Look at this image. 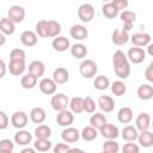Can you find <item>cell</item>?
Wrapping results in <instances>:
<instances>
[{
  "mask_svg": "<svg viewBox=\"0 0 153 153\" xmlns=\"http://www.w3.org/2000/svg\"><path fill=\"white\" fill-rule=\"evenodd\" d=\"M61 32V25L59 22L50 19H42L38 20L36 24V33L39 37H44V38H55L57 36H60Z\"/></svg>",
  "mask_w": 153,
  "mask_h": 153,
  "instance_id": "obj_1",
  "label": "cell"
},
{
  "mask_svg": "<svg viewBox=\"0 0 153 153\" xmlns=\"http://www.w3.org/2000/svg\"><path fill=\"white\" fill-rule=\"evenodd\" d=\"M112 66L115 74L120 79H127L130 74V62L122 50H116L112 55Z\"/></svg>",
  "mask_w": 153,
  "mask_h": 153,
  "instance_id": "obj_2",
  "label": "cell"
},
{
  "mask_svg": "<svg viewBox=\"0 0 153 153\" xmlns=\"http://www.w3.org/2000/svg\"><path fill=\"white\" fill-rule=\"evenodd\" d=\"M79 72L85 79H91V78L96 76V74L98 72V66L93 60L85 59L79 65Z\"/></svg>",
  "mask_w": 153,
  "mask_h": 153,
  "instance_id": "obj_3",
  "label": "cell"
},
{
  "mask_svg": "<svg viewBox=\"0 0 153 153\" xmlns=\"http://www.w3.org/2000/svg\"><path fill=\"white\" fill-rule=\"evenodd\" d=\"M51 108L60 112L63 110H67V106H69V99L65 93H55L50 99Z\"/></svg>",
  "mask_w": 153,
  "mask_h": 153,
  "instance_id": "obj_4",
  "label": "cell"
},
{
  "mask_svg": "<svg viewBox=\"0 0 153 153\" xmlns=\"http://www.w3.org/2000/svg\"><path fill=\"white\" fill-rule=\"evenodd\" d=\"M38 88L43 94L47 96H54L56 93V88H57V84L53 80V78H43L39 82H38Z\"/></svg>",
  "mask_w": 153,
  "mask_h": 153,
  "instance_id": "obj_5",
  "label": "cell"
},
{
  "mask_svg": "<svg viewBox=\"0 0 153 153\" xmlns=\"http://www.w3.org/2000/svg\"><path fill=\"white\" fill-rule=\"evenodd\" d=\"M78 17L82 23H90L94 17V8L91 4H82L78 8Z\"/></svg>",
  "mask_w": 153,
  "mask_h": 153,
  "instance_id": "obj_6",
  "label": "cell"
},
{
  "mask_svg": "<svg viewBox=\"0 0 153 153\" xmlns=\"http://www.w3.org/2000/svg\"><path fill=\"white\" fill-rule=\"evenodd\" d=\"M127 57L131 63L139 65V63L143 62V60L146 59V51L142 48L133 47V48H129V50L127 53Z\"/></svg>",
  "mask_w": 153,
  "mask_h": 153,
  "instance_id": "obj_7",
  "label": "cell"
},
{
  "mask_svg": "<svg viewBox=\"0 0 153 153\" xmlns=\"http://www.w3.org/2000/svg\"><path fill=\"white\" fill-rule=\"evenodd\" d=\"M29 122V116L24 111H16L11 116V124L17 129H24Z\"/></svg>",
  "mask_w": 153,
  "mask_h": 153,
  "instance_id": "obj_8",
  "label": "cell"
},
{
  "mask_svg": "<svg viewBox=\"0 0 153 153\" xmlns=\"http://www.w3.org/2000/svg\"><path fill=\"white\" fill-rule=\"evenodd\" d=\"M7 17L14 24H19L25 18V10L22 6H19V5H13V6L10 7V10L7 12Z\"/></svg>",
  "mask_w": 153,
  "mask_h": 153,
  "instance_id": "obj_9",
  "label": "cell"
},
{
  "mask_svg": "<svg viewBox=\"0 0 153 153\" xmlns=\"http://www.w3.org/2000/svg\"><path fill=\"white\" fill-rule=\"evenodd\" d=\"M151 35L149 33H146V32H136L134 35L130 36V41L133 43L134 47H139V48H142V47H148L151 44Z\"/></svg>",
  "mask_w": 153,
  "mask_h": 153,
  "instance_id": "obj_10",
  "label": "cell"
},
{
  "mask_svg": "<svg viewBox=\"0 0 153 153\" xmlns=\"http://www.w3.org/2000/svg\"><path fill=\"white\" fill-rule=\"evenodd\" d=\"M80 131L74 127H67L61 133V137L66 143H74L80 139Z\"/></svg>",
  "mask_w": 153,
  "mask_h": 153,
  "instance_id": "obj_11",
  "label": "cell"
},
{
  "mask_svg": "<svg viewBox=\"0 0 153 153\" xmlns=\"http://www.w3.org/2000/svg\"><path fill=\"white\" fill-rule=\"evenodd\" d=\"M100 135L105 139V140H116L120 136V130L118 127L112 124V123H106L100 130H99Z\"/></svg>",
  "mask_w": 153,
  "mask_h": 153,
  "instance_id": "obj_12",
  "label": "cell"
},
{
  "mask_svg": "<svg viewBox=\"0 0 153 153\" xmlns=\"http://www.w3.org/2000/svg\"><path fill=\"white\" fill-rule=\"evenodd\" d=\"M69 35L75 41H82V39H86L87 38L88 30L86 29V26H84L81 24H74L69 29Z\"/></svg>",
  "mask_w": 153,
  "mask_h": 153,
  "instance_id": "obj_13",
  "label": "cell"
},
{
  "mask_svg": "<svg viewBox=\"0 0 153 153\" xmlns=\"http://www.w3.org/2000/svg\"><path fill=\"white\" fill-rule=\"evenodd\" d=\"M129 39H130V36H129L128 31H126L123 29H115L111 33V41L116 45H123Z\"/></svg>",
  "mask_w": 153,
  "mask_h": 153,
  "instance_id": "obj_14",
  "label": "cell"
},
{
  "mask_svg": "<svg viewBox=\"0 0 153 153\" xmlns=\"http://www.w3.org/2000/svg\"><path fill=\"white\" fill-rule=\"evenodd\" d=\"M56 122L61 127H71V124L74 122V114L71 110H63L60 111L56 116Z\"/></svg>",
  "mask_w": 153,
  "mask_h": 153,
  "instance_id": "obj_15",
  "label": "cell"
},
{
  "mask_svg": "<svg viewBox=\"0 0 153 153\" xmlns=\"http://www.w3.org/2000/svg\"><path fill=\"white\" fill-rule=\"evenodd\" d=\"M98 106L102 110V112L109 114V112H111L115 109V100L112 99V97L106 96V94L99 96V98H98Z\"/></svg>",
  "mask_w": 153,
  "mask_h": 153,
  "instance_id": "obj_16",
  "label": "cell"
},
{
  "mask_svg": "<svg viewBox=\"0 0 153 153\" xmlns=\"http://www.w3.org/2000/svg\"><path fill=\"white\" fill-rule=\"evenodd\" d=\"M13 141L17 143V145H20V146H26L29 145L31 141H32V134L26 130V129H19L14 136H13Z\"/></svg>",
  "mask_w": 153,
  "mask_h": 153,
  "instance_id": "obj_17",
  "label": "cell"
},
{
  "mask_svg": "<svg viewBox=\"0 0 153 153\" xmlns=\"http://www.w3.org/2000/svg\"><path fill=\"white\" fill-rule=\"evenodd\" d=\"M120 17H121V20L123 22V27H122V29L126 30V31L131 30L133 24H134V22L136 20V14H135L133 11L124 10V11H122V13L120 14Z\"/></svg>",
  "mask_w": 153,
  "mask_h": 153,
  "instance_id": "obj_18",
  "label": "cell"
},
{
  "mask_svg": "<svg viewBox=\"0 0 153 153\" xmlns=\"http://www.w3.org/2000/svg\"><path fill=\"white\" fill-rule=\"evenodd\" d=\"M37 39H38V35L36 33V31L25 30L20 35V42L25 47H33V45H36L37 44Z\"/></svg>",
  "mask_w": 153,
  "mask_h": 153,
  "instance_id": "obj_19",
  "label": "cell"
},
{
  "mask_svg": "<svg viewBox=\"0 0 153 153\" xmlns=\"http://www.w3.org/2000/svg\"><path fill=\"white\" fill-rule=\"evenodd\" d=\"M151 116L147 112H141L137 115L136 120H135V127L137 130L143 131V130H148L151 127Z\"/></svg>",
  "mask_w": 153,
  "mask_h": 153,
  "instance_id": "obj_20",
  "label": "cell"
},
{
  "mask_svg": "<svg viewBox=\"0 0 153 153\" xmlns=\"http://www.w3.org/2000/svg\"><path fill=\"white\" fill-rule=\"evenodd\" d=\"M51 45H53L54 50L60 51V53H63L67 49H71L69 39L67 37H65V36H57V37H55L53 39V42H51Z\"/></svg>",
  "mask_w": 153,
  "mask_h": 153,
  "instance_id": "obj_21",
  "label": "cell"
},
{
  "mask_svg": "<svg viewBox=\"0 0 153 153\" xmlns=\"http://www.w3.org/2000/svg\"><path fill=\"white\" fill-rule=\"evenodd\" d=\"M53 80L57 85L66 84L69 80V72L66 68H63V67H57L53 72Z\"/></svg>",
  "mask_w": 153,
  "mask_h": 153,
  "instance_id": "obj_22",
  "label": "cell"
},
{
  "mask_svg": "<svg viewBox=\"0 0 153 153\" xmlns=\"http://www.w3.org/2000/svg\"><path fill=\"white\" fill-rule=\"evenodd\" d=\"M30 120L35 123V124H42L44 121H45V118H47V112H45V110L43 109V108H41V106H36V108H33V109H31V111H30Z\"/></svg>",
  "mask_w": 153,
  "mask_h": 153,
  "instance_id": "obj_23",
  "label": "cell"
},
{
  "mask_svg": "<svg viewBox=\"0 0 153 153\" xmlns=\"http://www.w3.org/2000/svg\"><path fill=\"white\" fill-rule=\"evenodd\" d=\"M136 94L141 100H149L153 98V86L151 84H141L136 90Z\"/></svg>",
  "mask_w": 153,
  "mask_h": 153,
  "instance_id": "obj_24",
  "label": "cell"
},
{
  "mask_svg": "<svg viewBox=\"0 0 153 153\" xmlns=\"http://www.w3.org/2000/svg\"><path fill=\"white\" fill-rule=\"evenodd\" d=\"M121 135H122V139L124 141H127V142H134L139 137V131H137L136 127H134V126H126L122 129Z\"/></svg>",
  "mask_w": 153,
  "mask_h": 153,
  "instance_id": "obj_25",
  "label": "cell"
},
{
  "mask_svg": "<svg viewBox=\"0 0 153 153\" xmlns=\"http://www.w3.org/2000/svg\"><path fill=\"white\" fill-rule=\"evenodd\" d=\"M27 68H29V73L32 74V75H35V76H37V78L43 76L44 75V72H45V66L39 60H35V61L30 62V65H29Z\"/></svg>",
  "mask_w": 153,
  "mask_h": 153,
  "instance_id": "obj_26",
  "label": "cell"
},
{
  "mask_svg": "<svg viewBox=\"0 0 153 153\" xmlns=\"http://www.w3.org/2000/svg\"><path fill=\"white\" fill-rule=\"evenodd\" d=\"M106 117L103 112H94L90 117V126L96 128L97 130H100L105 124H106Z\"/></svg>",
  "mask_w": 153,
  "mask_h": 153,
  "instance_id": "obj_27",
  "label": "cell"
},
{
  "mask_svg": "<svg viewBox=\"0 0 153 153\" xmlns=\"http://www.w3.org/2000/svg\"><path fill=\"white\" fill-rule=\"evenodd\" d=\"M137 141L140 143V146L145 147V148H149L153 146V133L149 130H143L139 133V137Z\"/></svg>",
  "mask_w": 153,
  "mask_h": 153,
  "instance_id": "obj_28",
  "label": "cell"
},
{
  "mask_svg": "<svg viewBox=\"0 0 153 153\" xmlns=\"http://www.w3.org/2000/svg\"><path fill=\"white\" fill-rule=\"evenodd\" d=\"M26 66H25V61H10L8 63V71L12 75L19 76L24 73Z\"/></svg>",
  "mask_w": 153,
  "mask_h": 153,
  "instance_id": "obj_29",
  "label": "cell"
},
{
  "mask_svg": "<svg viewBox=\"0 0 153 153\" xmlns=\"http://www.w3.org/2000/svg\"><path fill=\"white\" fill-rule=\"evenodd\" d=\"M133 110L130 109V108H128V106H123V108H121L120 110H118V112H117V118H118V121L121 122V123H123V124H128V123H130L131 122V120H133Z\"/></svg>",
  "mask_w": 153,
  "mask_h": 153,
  "instance_id": "obj_30",
  "label": "cell"
},
{
  "mask_svg": "<svg viewBox=\"0 0 153 153\" xmlns=\"http://www.w3.org/2000/svg\"><path fill=\"white\" fill-rule=\"evenodd\" d=\"M69 50H71L72 56L75 57V59H79V60L86 57V55H87V48L82 43H75V44H73Z\"/></svg>",
  "mask_w": 153,
  "mask_h": 153,
  "instance_id": "obj_31",
  "label": "cell"
},
{
  "mask_svg": "<svg viewBox=\"0 0 153 153\" xmlns=\"http://www.w3.org/2000/svg\"><path fill=\"white\" fill-rule=\"evenodd\" d=\"M37 81H38V78L37 76H35V75H32L30 73H26V74H24L22 76L20 85L25 90H31V88H33L37 85Z\"/></svg>",
  "mask_w": 153,
  "mask_h": 153,
  "instance_id": "obj_32",
  "label": "cell"
},
{
  "mask_svg": "<svg viewBox=\"0 0 153 153\" xmlns=\"http://www.w3.org/2000/svg\"><path fill=\"white\" fill-rule=\"evenodd\" d=\"M69 109L75 115H79V114L84 112V98H81V97H73L69 100Z\"/></svg>",
  "mask_w": 153,
  "mask_h": 153,
  "instance_id": "obj_33",
  "label": "cell"
},
{
  "mask_svg": "<svg viewBox=\"0 0 153 153\" xmlns=\"http://www.w3.org/2000/svg\"><path fill=\"white\" fill-rule=\"evenodd\" d=\"M0 30H1V33L4 35H12L16 30L14 23L8 17H4L0 20Z\"/></svg>",
  "mask_w": 153,
  "mask_h": 153,
  "instance_id": "obj_34",
  "label": "cell"
},
{
  "mask_svg": "<svg viewBox=\"0 0 153 153\" xmlns=\"http://www.w3.org/2000/svg\"><path fill=\"white\" fill-rule=\"evenodd\" d=\"M118 10L115 7V5L112 2H106L102 6V13L105 18L108 19H114L117 14H118Z\"/></svg>",
  "mask_w": 153,
  "mask_h": 153,
  "instance_id": "obj_35",
  "label": "cell"
},
{
  "mask_svg": "<svg viewBox=\"0 0 153 153\" xmlns=\"http://www.w3.org/2000/svg\"><path fill=\"white\" fill-rule=\"evenodd\" d=\"M110 85H111V82H110L109 78L105 76V75H98L93 80L94 88L96 90H99V91H105L108 87H110Z\"/></svg>",
  "mask_w": 153,
  "mask_h": 153,
  "instance_id": "obj_36",
  "label": "cell"
},
{
  "mask_svg": "<svg viewBox=\"0 0 153 153\" xmlns=\"http://www.w3.org/2000/svg\"><path fill=\"white\" fill-rule=\"evenodd\" d=\"M110 88H111V93L117 97H121L127 92V86L122 80H115L114 82H111Z\"/></svg>",
  "mask_w": 153,
  "mask_h": 153,
  "instance_id": "obj_37",
  "label": "cell"
},
{
  "mask_svg": "<svg viewBox=\"0 0 153 153\" xmlns=\"http://www.w3.org/2000/svg\"><path fill=\"white\" fill-rule=\"evenodd\" d=\"M33 148L38 152L47 153L51 148V142L49 139H36V141L33 143Z\"/></svg>",
  "mask_w": 153,
  "mask_h": 153,
  "instance_id": "obj_38",
  "label": "cell"
},
{
  "mask_svg": "<svg viewBox=\"0 0 153 153\" xmlns=\"http://www.w3.org/2000/svg\"><path fill=\"white\" fill-rule=\"evenodd\" d=\"M51 135V129L47 124H39L35 129V136L36 139H49Z\"/></svg>",
  "mask_w": 153,
  "mask_h": 153,
  "instance_id": "obj_39",
  "label": "cell"
},
{
  "mask_svg": "<svg viewBox=\"0 0 153 153\" xmlns=\"http://www.w3.org/2000/svg\"><path fill=\"white\" fill-rule=\"evenodd\" d=\"M80 134H81L82 140H85V141H93L97 137V135H98V130L96 128H93L92 126H87V127H85L81 130Z\"/></svg>",
  "mask_w": 153,
  "mask_h": 153,
  "instance_id": "obj_40",
  "label": "cell"
},
{
  "mask_svg": "<svg viewBox=\"0 0 153 153\" xmlns=\"http://www.w3.org/2000/svg\"><path fill=\"white\" fill-rule=\"evenodd\" d=\"M103 151L106 153H117L120 151V145L116 140H105L103 143Z\"/></svg>",
  "mask_w": 153,
  "mask_h": 153,
  "instance_id": "obj_41",
  "label": "cell"
},
{
  "mask_svg": "<svg viewBox=\"0 0 153 153\" xmlns=\"http://www.w3.org/2000/svg\"><path fill=\"white\" fill-rule=\"evenodd\" d=\"M25 57H26L25 51L19 48H14L10 53V61H25Z\"/></svg>",
  "mask_w": 153,
  "mask_h": 153,
  "instance_id": "obj_42",
  "label": "cell"
},
{
  "mask_svg": "<svg viewBox=\"0 0 153 153\" xmlns=\"http://www.w3.org/2000/svg\"><path fill=\"white\" fill-rule=\"evenodd\" d=\"M96 102L92 99V97L86 96L84 98V111L87 114H94L96 112Z\"/></svg>",
  "mask_w": 153,
  "mask_h": 153,
  "instance_id": "obj_43",
  "label": "cell"
},
{
  "mask_svg": "<svg viewBox=\"0 0 153 153\" xmlns=\"http://www.w3.org/2000/svg\"><path fill=\"white\" fill-rule=\"evenodd\" d=\"M122 153H140V147L134 142H127L122 147Z\"/></svg>",
  "mask_w": 153,
  "mask_h": 153,
  "instance_id": "obj_44",
  "label": "cell"
},
{
  "mask_svg": "<svg viewBox=\"0 0 153 153\" xmlns=\"http://www.w3.org/2000/svg\"><path fill=\"white\" fill-rule=\"evenodd\" d=\"M14 143L16 142H13L10 139H2L0 140V151H13Z\"/></svg>",
  "mask_w": 153,
  "mask_h": 153,
  "instance_id": "obj_45",
  "label": "cell"
},
{
  "mask_svg": "<svg viewBox=\"0 0 153 153\" xmlns=\"http://www.w3.org/2000/svg\"><path fill=\"white\" fill-rule=\"evenodd\" d=\"M71 149V147L68 146V143H63V142H59L54 146V153H68Z\"/></svg>",
  "mask_w": 153,
  "mask_h": 153,
  "instance_id": "obj_46",
  "label": "cell"
},
{
  "mask_svg": "<svg viewBox=\"0 0 153 153\" xmlns=\"http://www.w3.org/2000/svg\"><path fill=\"white\" fill-rule=\"evenodd\" d=\"M10 123V120H8V116L6 115L5 111H0V129H6L7 126Z\"/></svg>",
  "mask_w": 153,
  "mask_h": 153,
  "instance_id": "obj_47",
  "label": "cell"
},
{
  "mask_svg": "<svg viewBox=\"0 0 153 153\" xmlns=\"http://www.w3.org/2000/svg\"><path fill=\"white\" fill-rule=\"evenodd\" d=\"M145 78H146V80L148 82H152L153 84V62H151L147 66V68L145 71Z\"/></svg>",
  "mask_w": 153,
  "mask_h": 153,
  "instance_id": "obj_48",
  "label": "cell"
},
{
  "mask_svg": "<svg viewBox=\"0 0 153 153\" xmlns=\"http://www.w3.org/2000/svg\"><path fill=\"white\" fill-rule=\"evenodd\" d=\"M111 2L115 5V7L118 11H124L127 8V6H128V1L127 0H114Z\"/></svg>",
  "mask_w": 153,
  "mask_h": 153,
  "instance_id": "obj_49",
  "label": "cell"
},
{
  "mask_svg": "<svg viewBox=\"0 0 153 153\" xmlns=\"http://www.w3.org/2000/svg\"><path fill=\"white\" fill-rule=\"evenodd\" d=\"M0 67H1L0 78H2V76L5 75V72H6V65H5V61H4V60H0Z\"/></svg>",
  "mask_w": 153,
  "mask_h": 153,
  "instance_id": "obj_50",
  "label": "cell"
},
{
  "mask_svg": "<svg viewBox=\"0 0 153 153\" xmlns=\"http://www.w3.org/2000/svg\"><path fill=\"white\" fill-rule=\"evenodd\" d=\"M20 153H36V149L35 148H30V147H25L20 151Z\"/></svg>",
  "mask_w": 153,
  "mask_h": 153,
  "instance_id": "obj_51",
  "label": "cell"
},
{
  "mask_svg": "<svg viewBox=\"0 0 153 153\" xmlns=\"http://www.w3.org/2000/svg\"><path fill=\"white\" fill-rule=\"evenodd\" d=\"M68 153H87V152H85V151H82L80 148H71Z\"/></svg>",
  "mask_w": 153,
  "mask_h": 153,
  "instance_id": "obj_52",
  "label": "cell"
},
{
  "mask_svg": "<svg viewBox=\"0 0 153 153\" xmlns=\"http://www.w3.org/2000/svg\"><path fill=\"white\" fill-rule=\"evenodd\" d=\"M147 54L153 57V43H151V44L147 47Z\"/></svg>",
  "mask_w": 153,
  "mask_h": 153,
  "instance_id": "obj_53",
  "label": "cell"
},
{
  "mask_svg": "<svg viewBox=\"0 0 153 153\" xmlns=\"http://www.w3.org/2000/svg\"><path fill=\"white\" fill-rule=\"evenodd\" d=\"M4 44H5V35L0 33V45H4Z\"/></svg>",
  "mask_w": 153,
  "mask_h": 153,
  "instance_id": "obj_54",
  "label": "cell"
},
{
  "mask_svg": "<svg viewBox=\"0 0 153 153\" xmlns=\"http://www.w3.org/2000/svg\"><path fill=\"white\" fill-rule=\"evenodd\" d=\"M0 153H13L12 151H0Z\"/></svg>",
  "mask_w": 153,
  "mask_h": 153,
  "instance_id": "obj_55",
  "label": "cell"
},
{
  "mask_svg": "<svg viewBox=\"0 0 153 153\" xmlns=\"http://www.w3.org/2000/svg\"><path fill=\"white\" fill-rule=\"evenodd\" d=\"M151 127L153 128V120H152V122H151Z\"/></svg>",
  "mask_w": 153,
  "mask_h": 153,
  "instance_id": "obj_56",
  "label": "cell"
},
{
  "mask_svg": "<svg viewBox=\"0 0 153 153\" xmlns=\"http://www.w3.org/2000/svg\"><path fill=\"white\" fill-rule=\"evenodd\" d=\"M100 153H106V152H104V151H103V152H100Z\"/></svg>",
  "mask_w": 153,
  "mask_h": 153,
  "instance_id": "obj_57",
  "label": "cell"
},
{
  "mask_svg": "<svg viewBox=\"0 0 153 153\" xmlns=\"http://www.w3.org/2000/svg\"><path fill=\"white\" fill-rule=\"evenodd\" d=\"M152 62H153V61H152Z\"/></svg>",
  "mask_w": 153,
  "mask_h": 153,
  "instance_id": "obj_58",
  "label": "cell"
}]
</instances>
